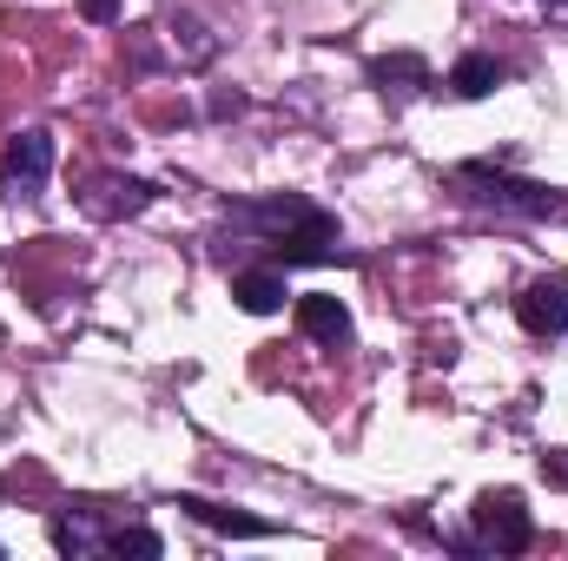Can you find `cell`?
<instances>
[{
    "mask_svg": "<svg viewBox=\"0 0 568 561\" xmlns=\"http://www.w3.org/2000/svg\"><path fill=\"white\" fill-rule=\"evenodd\" d=\"M232 225L239 232H258L265 245H278L284 265H324L337 258V218L297 192H278V198H252V205H232Z\"/></svg>",
    "mask_w": 568,
    "mask_h": 561,
    "instance_id": "6da1fadb",
    "label": "cell"
},
{
    "mask_svg": "<svg viewBox=\"0 0 568 561\" xmlns=\"http://www.w3.org/2000/svg\"><path fill=\"white\" fill-rule=\"evenodd\" d=\"M469 522H476V536L456 542L463 555H523V549L536 542V522H529V509H523L516 489H489V496H476Z\"/></svg>",
    "mask_w": 568,
    "mask_h": 561,
    "instance_id": "7a4b0ae2",
    "label": "cell"
},
{
    "mask_svg": "<svg viewBox=\"0 0 568 561\" xmlns=\"http://www.w3.org/2000/svg\"><path fill=\"white\" fill-rule=\"evenodd\" d=\"M456 185L489 205V212H509V218H556L562 212V192L536 185V178H509V172H489V165H456Z\"/></svg>",
    "mask_w": 568,
    "mask_h": 561,
    "instance_id": "3957f363",
    "label": "cell"
},
{
    "mask_svg": "<svg viewBox=\"0 0 568 561\" xmlns=\"http://www.w3.org/2000/svg\"><path fill=\"white\" fill-rule=\"evenodd\" d=\"M47 172H53V133H20V140L7 145V185L20 192V198H40V185H47Z\"/></svg>",
    "mask_w": 568,
    "mask_h": 561,
    "instance_id": "277c9868",
    "label": "cell"
},
{
    "mask_svg": "<svg viewBox=\"0 0 568 561\" xmlns=\"http://www.w3.org/2000/svg\"><path fill=\"white\" fill-rule=\"evenodd\" d=\"M297 330L304 337H317V344H351L357 337V324H351V304L344 297H297Z\"/></svg>",
    "mask_w": 568,
    "mask_h": 561,
    "instance_id": "5b68a950",
    "label": "cell"
},
{
    "mask_svg": "<svg viewBox=\"0 0 568 561\" xmlns=\"http://www.w3.org/2000/svg\"><path fill=\"white\" fill-rule=\"evenodd\" d=\"M516 317H523V330H536V337H562L568 330V284H529V290L516 297Z\"/></svg>",
    "mask_w": 568,
    "mask_h": 561,
    "instance_id": "8992f818",
    "label": "cell"
},
{
    "mask_svg": "<svg viewBox=\"0 0 568 561\" xmlns=\"http://www.w3.org/2000/svg\"><path fill=\"white\" fill-rule=\"evenodd\" d=\"M371 86L384 100H410V93L429 86V60H417V53H384V60H371Z\"/></svg>",
    "mask_w": 568,
    "mask_h": 561,
    "instance_id": "52a82bcc",
    "label": "cell"
},
{
    "mask_svg": "<svg viewBox=\"0 0 568 561\" xmlns=\"http://www.w3.org/2000/svg\"><path fill=\"white\" fill-rule=\"evenodd\" d=\"M232 297H239V310H252V317H272V310H284V272L278 265H258V272H239V284H232Z\"/></svg>",
    "mask_w": 568,
    "mask_h": 561,
    "instance_id": "ba28073f",
    "label": "cell"
},
{
    "mask_svg": "<svg viewBox=\"0 0 568 561\" xmlns=\"http://www.w3.org/2000/svg\"><path fill=\"white\" fill-rule=\"evenodd\" d=\"M496 86H503V67H496L489 53H463V60L449 67V93H456V100H489Z\"/></svg>",
    "mask_w": 568,
    "mask_h": 561,
    "instance_id": "9c48e42d",
    "label": "cell"
},
{
    "mask_svg": "<svg viewBox=\"0 0 568 561\" xmlns=\"http://www.w3.org/2000/svg\"><path fill=\"white\" fill-rule=\"evenodd\" d=\"M165 27H172V47L185 53V67H205V60L219 53V40H212V27H205L199 13H185V7H172V13H165Z\"/></svg>",
    "mask_w": 568,
    "mask_h": 561,
    "instance_id": "30bf717a",
    "label": "cell"
},
{
    "mask_svg": "<svg viewBox=\"0 0 568 561\" xmlns=\"http://www.w3.org/2000/svg\"><path fill=\"white\" fill-rule=\"evenodd\" d=\"M106 536L113 529H100L93 516H53V549L60 555H106Z\"/></svg>",
    "mask_w": 568,
    "mask_h": 561,
    "instance_id": "8fae6325",
    "label": "cell"
},
{
    "mask_svg": "<svg viewBox=\"0 0 568 561\" xmlns=\"http://www.w3.org/2000/svg\"><path fill=\"white\" fill-rule=\"evenodd\" d=\"M100 185H106L113 198H93V205H87L93 218H126V212H145V205L159 198V185H145V178H100Z\"/></svg>",
    "mask_w": 568,
    "mask_h": 561,
    "instance_id": "7c38bea8",
    "label": "cell"
},
{
    "mask_svg": "<svg viewBox=\"0 0 568 561\" xmlns=\"http://www.w3.org/2000/svg\"><path fill=\"white\" fill-rule=\"evenodd\" d=\"M179 509H185L192 522H205V529H225V536H272V522L239 516V509H219V502H199V496H179Z\"/></svg>",
    "mask_w": 568,
    "mask_h": 561,
    "instance_id": "4fadbf2b",
    "label": "cell"
},
{
    "mask_svg": "<svg viewBox=\"0 0 568 561\" xmlns=\"http://www.w3.org/2000/svg\"><path fill=\"white\" fill-rule=\"evenodd\" d=\"M106 555H165V542L152 529H113L106 536Z\"/></svg>",
    "mask_w": 568,
    "mask_h": 561,
    "instance_id": "5bb4252c",
    "label": "cell"
},
{
    "mask_svg": "<svg viewBox=\"0 0 568 561\" xmlns=\"http://www.w3.org/2000/svg\"><path fill=\"white\" fill-rule=\"evenodd\" d=\"M542 482L568 489V449H549V456H542Z\"/></svg>",
    "mask_w": 568,
    "mask_h": 561,
    "instance_id": "9a60e30c",
    "label": "cell"
},
{
    "mask_svg": "<svg viewBox=\"0 0 568 561\" xmlns=\"http://www.w3.org/2000/svg\"><path fill=\"white\" fill-rule=\"evenodd\" d=\"M80 13L100 20V27H113V20H120V0H80Z\"/></svg>",
    "mask_w": 568,
    "mask_h": 561,
    "instance_id": "2e32d148",
    "label": "cell"
},
{
    "mask_svg": "<svg viewBox=\"0 0 568 561\" xmlns=\"http://www.w3.org/2000/svg\"><path fill=\"white\" fill-rule=\"evenodd\" d=\"M212 113H219V120H232V113H245V100H239V93H219V100H212Z\"/></svg>",
    "mask_w": 568,
    "mask_h": 561,
    "instance_id": "e0dca14e",
    "label": "cell"
},
{
    "mask_svg": "<svg viewBox=\"0 0 568 561\" xmlns=\"http://www.w3.org/2000/svg\"><path fill=\"white\" fill-rule=\"evenodd\" d=\"M542 7H549V13H568V0H542Z\"/></svg>",
    "mask_w": 568,
    "mask_h": 561,
    "instance_id": "ac0fdd59",
    "label": "cell"
},
{
    "mask_svg": "<svg viewBox=\"0 0 568 561\" xmlns=\"http://www.w3.org/2000/svg\"><path fill=\"white\" fill-rule=\"evenodd\" d=\"M0 555H7V549H0Z\"/></svg>",
    "mask_w": 568,
    "mask_h": 561,
    "instance_id": "d6986e66",
    "label": "cell"
}]
</instances>
